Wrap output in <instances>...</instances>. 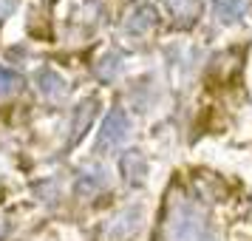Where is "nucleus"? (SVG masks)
Masks as SVG:
<instances>
[{
  "instance_id": "obj_1",
  "label": "nucleus",
  "mask_w": 252,
  "mask_h": 241,
  "mask_svg": "<svg viewBox=\"0 0 252 241\" xmlns=\"http://www.w3.org/2000/svg\"><path fill=\"white\" fill-rule=\"evenodd\" d=\"M159 241H207L204 213L182 196H170L159 227Z\"/></svg>"
},
{
  "instance_id": "obj_2",
  "label": "nucleus",
  "mask_w": 252,
  "mask_h": 241,
  "mask_svg": "<svg viewBox=\"0 0 252 241\" xmlns=\"http://www.w3.org/2000/svg\"><path fill=\"white\" fill-rule=\"evenodd\" d=\"M130 137V116H127L125 108H111L108 116L99 125V134H96V142H94V150L99 156H108V153H116V150L125 145V139Z\"/></svg>"
},
{
  "instance_id": "obj_3",
  "label": "nucleus",
  "mask_w": 252,
  "mask_h": 241,
  "mask_svg": "<svg viewBox=\"0 0 252 241\" xmlns=\"http://www.w3.org/2000/svg\"><path fill=\"white\" fill-rule=\"evenodd\" d=\"M139 224H142V207L130 205L105 221V227L99 230V241H130L139 233Z\"/></svg>"
},
{
  "instance_id": "obj_4",
  "label": "nucleus",
  "mask_w": 252,
  "mask_h": 241,
  "mask_svg": "<svg viewBox=\"0 0 252 241\" xmlns=\"http://www.w3.org/2000/svg\"><path fill=\"white\" fill-rule=\"evenodd\" d=\"M99 111V100L96 97H85L74 111H71V122H68V139H65V148L80 145V139L88 134V128L94 125V116Z\"/></svg>"
},
{
  "instance_id": "obj_5",
  "label": "nucleus",
  "mask_w": 252,
  "mask_h": 241,
  "mask_svg": "<svg viewBox=\"0 0 252 241\" xmlns=\"http://www.w3.org/2000/svg\"><path fill=\"white\" fill-rule=\"evenodd\" d=\"M111 182V176L105 171L102 165H88V168H82L77 173V179H74V193L82 196V199H91V196H99L108 187Z\"/></svg>"
},
{
  "instance_id": "obj_6",
  "label": "nucleus",
  "mask_w": 252,
  "mask_h": 241,
  "mask_svg": "<svg viewBox=\"0 0 252 241\" xmlns=\"http://www.w3.org/2000/svg\"><path fill=\"white\" fill-rule=\"evenodd\" d=\"M156 26H159V12H156L153 6H148V3L133 6V9L125 14V20H122V29H125L127 34H136V37L150 34Z\"/></svg>"
},
{
  "instance_id": "obj_7",
  "label": "nucleus",
  "mask_w": 252,
  "mask_h": 241,
  "mask_svg": "<svg viewBox=\"0 0 252 241\" xmlns=\"http://www.w3.org/2000/svg\"><path fill=\"white\" fill-rule=\"evenodd\" d=\"M34 85H37V91H40V97L48 100V103H60V100H65V94H68V82H65V77H63L60 71L48 69V66L46 69H37Z\"/></svg>"
},
{
  "instance_id": "obj_8",
  "label": "nucleus",
  "mask_w": 252,
  "mask_h": 241,
  "mask_svg": "<svg viewBox=\"0 0 252 241\" xmlns=\"http://www.w3.org/2000/svg\"><path fill=\"white\" fill-rule=\"evenodd\" d=\"M119 173L127 187H142L148 182V159L142 150H125L119 156Z\"/></svg>"
},
{
  "instance_id": "obj_9",
  "label": "nucleus",
  "mask_w": 252,
  "mask_h": 241,
  "mask_svg": "<svg viewBox=\"0 0 252 241\" xmlns=\"http://www.w3.org/2000/svg\"><path fill=\"white\" fill-rule=\"evenodd\" d=\"M119 71H122V54L119 51H105L99 63L94 66V77L108 85V82H114L119 77Z\"/></svg>"
},
{
  "instance_id": "obj_10",
  "label": "nucleus",
  "mask_w": 252,
  "mask_h": 241,
  "mask_svg": "<svg viewBox=\"0 0 252 241\" xmlns=\"http://www.w3.org/2000/svg\"><path fill=\"white\" fill-rule=\"evenodd\" d=\"M179 26H190L198 17V0H164Z\"/></svg>"
},
{
  "instance_id": "obj_11",
  "label": "nucleus",
  "mask_w": 252,
  "mask_h": 241,
  "mask_svg": "<svg viewBox=\"0 0 252 241\" xmlns=\"http://www.w3.org/2000/svg\"><path fill=\"white\" fill-rule=\"evenodd\" d=\"M247 3H250V0H213L216 14H218L221 23H232V20H238L241 14L247 12Z\"/></svg>"
},
{
  "instance_id": "obj_12",
  "label": "nucleus",
  "mask_w": 252,
  "mask_h": 241,
  "mask_svg": "<svg viewBox=\"0 0 252 241\" xmlns=\"http://www.w3.org/2000/svg\"><path fill=\"white\" fill-rule=\"evenodd\" d=\"M20 88H23V77L17 71L0 66V97H9V94L20 91Z\"/></svg>"
},
{
  "instance_id": "obj_13",
  "label": "nucleus",
  "mask_w": 252,
  "mask_h": 241,
  "mask_svg": "<svg viewBox=\"0 0 252 241\" xmlns=\"http://www.w3.org/2000/svg\"><path fill=\"white\" fill-rule=\"evenodd\" d=\"M17 9V0H0V20H6Z\"/></svg>"
}]
</instances>
